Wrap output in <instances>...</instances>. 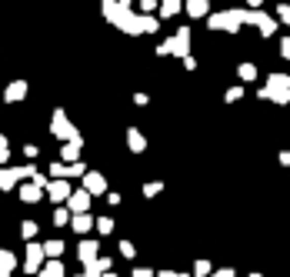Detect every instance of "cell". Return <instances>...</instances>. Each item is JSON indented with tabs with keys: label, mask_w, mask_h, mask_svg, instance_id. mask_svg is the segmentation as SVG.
I'll return each instance as SVG.
<instances>
[{
	"label": "cell",
	"mask_w": 290,
	"mask_h": 277,
	"mask_svg": "<svg viewBox=\"0 0 290 277\" xmlns=\"http://www.w3.org/2000/svg\"><path fill=\"white\" fill-rule=\"evenodd\" d=\"M44 247H37V244H30L27 247V261H24V267H27V274H37L40 270V264H44Z\"/></svg>",
	"instance_id": "11"
},
{
	"label": "cell",
	"mask_w": 290,
	"mask_h": 277,
	"mask_svg": "<svg viewBox=\"0 0 290 277\" xmlns=\"http://www.w3.org/2000/svg\"><path fill=\"white\" fill-rule=\"evenodd\" d=\"M50 134H54L57 141H64V144H70V141H84L80 130H77V127L70 124V117H67L64 107H57L54 117H50Z\"/></svg>",
	"instance_id": "4"
},
{
	"label": "cell",
	"mask_w": 290,
	"mask_h": 277,
	"mask_svg": "<svg viewBox=\"0 0 290 277\" xmlns=\"http://www.w3.org/2000/svg\"><path fill=\"white\" fill-rule=\"evenodd\" d=\"M280 57H283V60H290V37L280 40Z\"/></svg>",
	"instance_id": "33"
},
{
	"label": "cell",
	"mask_w": 290,
	"mask_h": 277,
	"mask_svg": "<svg viewBox=\"0 0 290 277\" xmlns=\"http://www.w3.org/2000/svg\"><path fill=\"white\" fill-rule=\"evenodd\" d=\"M44 254H47V257H60V254H64V244H60V240H47V244H44Z\"/></svg>",
	"instance_id": "24"
},
{
	"label": "cell",
	"mask_w": 290,
	"mask_h": 277,
	"mask_svg": "<svg viewBox=\"0 0 290 277\" xmlns=\"http://www.w3.org/2000/svg\"><path fill=\"white\" fill-rule=\"evenodd\" d=\"M24 154H27V157H37V154H40V147H33V144H27V147H24Z\"/></svg>",
	"instance_id": "37"
},
{
	"label": "cell",
	"mask_w": 290,
	"mask_h": 277,
	"mask_svg": "<svg viewBox=\"0 0 290 277\" xmlns=\"http://www.w3.org/2000/svg\"><path fill=\"white\" fill-rule=\"evenodd\" d=\"M214 277H234V270H230V267H227V270H217Z\"/></svg>",
	"instance_id": "39"
},
{
	"label": "cell",
	"mask_w": 290,
	"mask_h": 277,
	"mask_svg": "<svg viewBox=\"0 0 290 277\" xmlns=\"http://www.w3.org/2000/svg\"><path fill=\"white\" fill-rule=\"evenodd\" d=\"M70 224H73V230H77V234H87V230L94 227V221H90L87 214H77V217H73Z\"/></svg>",
	"instance_id": "23"
},
{
	"label": "cell",
	"mask_w": 290,
	"mask_h": 277,
	"mask_svg": "<svg viewBox=\"0 0 290 277\" xmlns=\"http://www.w3.org/2000/svg\"><path fill=\"white\" fill-rule=\"evenodd\" d=\"M14 254L10 251H0V277H10V270H14Z\"/></svg>",
	"instance_id": "21"
},
{
	"label": "cell",
	"mask_w": 290,
	"mask_h": 277,
	"mask_svg": "<svg viewBox=\"0 0 290 277\" xmlns=\"http://www.w3.org/2000/svg\"><path fill=\"white\" fill-rule=\"evenodd\" d=\"M80 154H84V141L64 144V147H60V164H77V160H80Z\"/></svg>",
	"instance_id": "12"
},
{
	"label": "cell",
	"mask_w": 290,
	"mask_h": 277,
	"mask_svg": "<svg viewBox=\"0 0 290 277\" xmlns=\"http://www.w3.org/2000/svg\"><path fill=\"white\" fill-rule=\"evenodd\" d=\"M20 177H30L33 181L37 170H33V167H0V190H10Z\"/></svg>",
	"instance_id": "6"
},
{
	"label": "cell",
	"mask_w": 290,
	"mask_h": 277,
	"mask_svg": "<svg viewBox=\"0 0 290 277\" xmlns=\"http://www.w3.org/2000/svg\"><path fill=\"white\" fill-rule=\"evenodd\" d=\"M84 190H87L90 197H94V194H104V190H107L104 174H97V170H87V174H84Z\"/></svg>",
	"instance_id": "10"
},
{
	"label": "cell",
	"mask_w": 290,
	"mask_h": 277,
	"mask_svg": "<svg viewBox=\"0 0 290 277\" xmlns=\"http://www.w3.org/2000/svg\"><path fill=\"white\" fill-rule=\"evenodd\" d=\"M70 221V214H67V211H54V224H67Z\"/></svg>",
	"instance_id": "34"
},
{
	"label": "cell",
	"mask_w": 290,
	"mask_h": 277,
	"mask_svg": "<svg viewBox=\"0 0 290 277\" xmlns=\"http://www.w3.org/2000/svg\"><path fill=\"white\" fill-rule=\"evenodd\" d=\"M180 10H184V0H160V10H157V17L170 20V17H177Z\"/></svg>",
	"instance_id": "16"
},
{
	"label": "cell",
	"mask_w": 290,
	"mask_h": 277,
	"mask_svg": "<svg viewBox=\"0 0 290 277\" xmlns=\"http://www.w3.org/2000/svg\"><path fill=\"white\" fill-rule=\"evenodd\" d=\"M134 277H153L150 270H134Z\"/></svg>",
	"instance_id": "41"
},
{
	"label": "cell",
	"mask_w": 290,
	"mask_h": 277,
	"mask_svg": "<svg viewBox=\"0 0 290 277\" xmlns=\"http://www.w3.org/2000/svg\"><path fill=\"white\" fill-rule=\"evenodd\" d=\"M134 103H137V107H147V103H150V97H147V94H134Z\"/></svg>",
	"instance_id": "36"
},
{
	"label": "cell",
	"mask_w": 290,
	"mask_h": 277,
	"mask_svg": "<svg viewBox=\"0 0 290 277\" xmlns=\"http://www.w3.org/2000/svg\"><path fill=\"white\" fill-rule=\"evenodd\" d=\"M20 234H24V237L30 240L33 234H37V224H33V221H24V227H20Z\"/></svg>",
	"instance_id": "29"
},
{
	"label": "cell",
	"mask_w": 290,
	"mask_h": 277,
	"mask_svg": "<svg viewBox=\"0 0 290 277\" xmlns=\"http://www.w3.org/2000/svg\"><path fill=\"white\" fill-rule=\"evenodd\" d=\"M240 97H243V87H230V90L224 94V100H227V103H237Z\"/></svg>",
	"instance_id": "27"
},
{
	"label": "cell",
	"mask_w": 290,
	"mask_h": 277,
	"mask_svg": "<svg viewBox=\"0 0 290 277\" xmlns=\"http://www.w3.org/2000/svg\"><path fill=\"white\" fill-rule=\"evenodd\" d=\"M127 147H130L134 154H144V151H147V137L140 134L137 127H127Z\"/></svg>",
	"instance_id": "15"
},
{
	"label": "cell",
	"mask_w": 290,
	"mask_h": 277,
	"mask_svg": "<svg viewBox=\"0 0 290 277\" xmlns=\"http://www.w3.org/2000/svg\"><path fill=\"white\" fill-rule=\"evenodd\" d=\"M100 10H104L107 24L117 27L127 37H140V14L134 10V0H100Z\"/></svg>",
	"instance_id": "1"
},
{
	"label": "cell",
	"mask_w": 290,
	"mask_h": 277,
	"mask_svg": "<svg viewBox=\"0 0 290 277\" xmlns=\"http://www.w3.org/2000/svg\"><path fill=\"white\" fill-rule=\"evenodd\" d=\"M160 277H187V274H174V270H163Z\"/></svg>",
	"instance_id": "42"
},
{
	"label": "cell",
	"mask_w": 290,
	"mask_h": 277,
	"mask_svg": "<svg viewBox=\"0 0 290 277\" xmlns=\"http://www.w3.org/2000/svg\"><path fill=\"white\" fill-rule=\"evenodd\" d=\"M157 57H190V27H180L174 37H167L163 44H157Z\"/></svg>",
	"instance_id": "2"
},
{
	"label": "cell",
	"mask_w": 290,
	"mask_h": 277,
	"mask_svg": "<svg viewBox=\"0 0 290 277\" xmlns=\"http://www.w3.org/2000/svg\"><path fill=\"white\" fill-rule=\"evenodd\" d=\"M37 277H64V264H60V261H47Z\"/></svg>",
	"instance_id": "20"
},
{
	"label": "cell",
	"mask_w": 290,
	"mask_h": 277,
	"mask_svg": "<svg viewBox=\"0 0 290 277\" xmlns=\"http://www.w3.org/2000/svg\"><path fill=\"white\" fill-rule=\"evenodd\" d=\"M50 174H54V181H64V177H84L87 174V167H84V160H77V164H50Z\"/></svg>",
	"instance_id": "7"
},
{
	"label": "cell",
	"mask_w": 290,
	"mask_h": 277,
	"mask_svg": "<svg viewBox=\"0 0 290 277\" xmlns=\"http://www.w3.org/2000/svg\"><path fill=\"white\" fill-rule=\"evenodd\" d=\"M97 230H100V234H110V230H113V221L100 217V221H97Z\"/></svg>",
	"instance_id": "31"
},
{
	"label": "cell",
	"mask_w": 290,
	"mask_h": 277,
	"mask_svg": "<svg viewBox=\"0 0 290 277\" xmlns=\"http://www.w3.org/2000/svg\"><path fill=\"white\" fill-rule=\"evenodd\" d=\"M80 261L84 264H94L97 261V244H94V240H84V244H80Z\"/></svg>",
	"instance_id": "19"
},
{
	"label": "cell",
	"mask_w": 290,
	"mask_h": 277,
	"mask_svg": "<svg viewBox=\"0 0 290 277\" xmlns=\"http://www.w3.org/2000/svg\"><path fill=\"white\" fill-rule=\"evenodd\" d=\"M27 94H30V84H27V80H10L7 87H4V103H20Z\"/></svg>",
	"instance_id": "8"
},
{
	"label": "cell",
	"mask_w": 290,
	"mask_h": 277,
	"mask_svg": "<svg viewBox=\"0 0 290 277\" xmlns=\"http://www.w3.org/2000/svg\"><path fill=\"white\" fill-rule=\"evenodd\" d=\"M67 207H70L73 214H87V207H90V194H87V190H73L70 200H67Z\"/></svg>",
	"instance_id": "14"
},
{
	"label": "cell",
	"mask_w": 290,
	"mask_h": 277,
	"mask_svg": "<svg viewBox=\"0 0 290 277\" xmlns=\"http://www.w3.org/2000/svg\"><path fill=\"white\" fill-rule=\"evenodd\" d=\"M7 157H10V144H7V137L0 134V164H7Z\"/></svg>",
	"instance_id": "28"
},
{
	"label": "cell",
	"mask_w": 290,
	"mask_h": 277,
	"mask_svg": "<svg viewBox=\"0 0 290 277\" xmlns=\"http://www.w3.org/2000/svg\"><path fill=\"white\" fill-rule=\"evenodd\" d=\"M243 24H250V27H257L260 30V37H274L277 33V17H270V14H264V10H243Z\"/></svg>",
	"instance_id": "5"
},
{
	"label": "cell",
	"mask_w": 290,
	"mask_h": 277,
	"mask_svg": "<svg viewBox=\"0 0 290 277\" xmlns=\"http://www.w3.org/2000/svg\"><path fill=\"white\" fill-rule=\"evenodd\" d=\"M47 194H50V200H57V204H60V200H70V184L67 181H50L47 184Z\"/></svg>",
	"instance_id": "13"
},
{
	"label": "cell",
	"mask_w": 290,
	"mask_h": 277,
	"mask_svg": "<svg viewBox=\"0 0 290 277\" xmlns=\"http://www.w3.org/2000/svg\"><path fill=\"white\" fill-rule=\"evenodd\" d=\"M184 14L190 17V20H207L210 17V0H184Z\"/></svg>",
	"instance_id": "9"
},
{
	"label": "cell",
	"mask_w": 290,
	"mask_h": 277,
	"mask_svg": "<svg viewBox=\"0 0 290 277\" xmlns=\"http://www.w3.org/2000/svg\"><path fill=\"white\" fill-rule=\"evenodd\" d=\"M160 190H163V184L153 181V184H147V187H144V194H147V197H153V194H160Z\"/></svg>",
	"instance_id": "30"
},
{
	"label": "cell",
	"mask_w": 290,
	"mask_h": 277,
	"mask_svg": "<svg viewBox=\"0 0 290 277\" xmlns=\"http://www.w3.org/2000/svg\"><path fill=\"white\" fill-rule=\"evenodd\" d=\"M250 4V10H260V4H264V0H247Z\"/></svg>",
	"instance_id": "40"
},
{
	"label": "cell",
	"mask_w": 290,
	"mask_h": 277,
	"mask_svg": "<svg viewBox=\"0 0 290 277\" xmlns=\"http://www.w3.org/2000/svg\"><path fill=\"white\" fill-rule=\"evenodd\" d=\"M193 270H197V277H207L210 274V264L207 261H197V267H193Z\"/></svg>",
	"instance_id": "32"
},
{
	"label": "cell",
	"mask_w": 290,
	"mask_h": 277,
	"mask_svg": "<svg viewBox=\"0 0 290 277\" xmlns=\"http://www.w3.org/2000/svg\"><path fill=\"white\" fill-rule=\"evenodd\" d=\"M237 77H240L243 84H250V80H257V67H254V63H240V67H237Z\"/></svg>",
	"instance_id": "22"
},
{
	"label": "cell",
	"mask_w": 290,
	"mask_h": 277,
	"mask_svg": "<svg viewBox=\"0 0 290 277\" xmlns=\"http://www.w3.org/2000/svg\"><path fill=\"white\" fill-rule=\"evenodd\" d=\"M40 197H44V190L37 187V184H24V187H20V200H27V204H37Z\"/></svg>",
	"instance_id": "17"
},
{
	"label": "cell",
	"mask_w": 290,
	"mask_h": 277,
	"mask_svg": "<svg viewBox=\"0 0 290 277\" xmlns=\"http://www.w3.org/2000/svg\"><path fill=\"white\" fill-rule=\"evenodd\" d=\"M280 164H283V167H290V151H280Z\"/></svg>",
	"instance_id": "38"
},
{
	"label": "cell",
	"mask_w": 290,
	"mask_h": 277,
	"mask_svg": "<svg viewBox=\"0 0 290 277\" xmlns=\"http://www.w3.org/2000/svg\"><path fill=\"white\" fill-rule=\"evenodd\" d=\"M140 30H144V33H157V30H160V17L140 14Z\"/></svg>",
	"instance_id": "18"
},
{
	"label": "cell",
	"mask_w": 290,
	"mask_h": 277,
	"mask_svg": "<svg viewBox=\"0 0 290 277\" xmlns=\"http://www.w3.org/2000/svg\"><path fill=\"white\" fill-rule=\"evenodd\" d=\"M120 254H123V257H134V244H130V240H123V244H120Z\"/></svg>",
	"instance_id": "35"
},
{
	"label": "cell",
	"mask_w": 290,
	"mask_h": 277,
	"mask_svg": "<svg viewBox=\"0 0 290 277\" xmlns=\"http://www.w3.org/2000/svg\"><path fill=\"white\" fill-rule=\"evenodd\" d=\"M277 24L290 27V4H277Z\"/></svg>",
	"instance_id": "25"
},
{
	"label": "cell",
	"mask_w": 290,
	"mask_h": 277,
	"mask_svg": "<svg viewBox=\"0 0 290 277\" xmlns=\"http://www.w3.org/2000/svg\"><path fill=\"white\" fill-rule=\"evenodd\" d=\"M210 30H224V33H237L243 27V7L240 10H217V14L207 17Z\"/></svg>",
	"instance_id": "3"
},
{
	"label": "cell",
	"mask_w": 290,
	"mask_h": 277,
	"mask_svg": "<svg viewBox=\"0 0 290 277\" xmlns=\"http://www.w3.org/2000/svg\"><path fill=\"white\" fill-rule=\"evenodd\" d=\"M153 10H160V0H140L137 14H153Z\"/></svg>",
	"instance_id": "26"
}]
</instances>
